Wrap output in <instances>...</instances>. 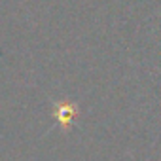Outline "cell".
I'll list each match as a JSON object with an SVG mask.
<instances>
[{"label":"cell","instance_id":"obj_1","mask_svg":"<svg viewBox=\"0 0 161 161\" xmlns=\"http://www.w3.org/2000/svg\"><path fill=\"white\" fill-rule=\"evenodd\" d=\"M80 116V104L74 101H55L53 103V118L55 125L63 131H70L74 121Z\"/></svg>","mask_w":161,"mask_h":161}]
</instances>
